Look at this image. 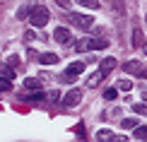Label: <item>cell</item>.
I'll list each match as a JSON object with an SVG mask.
<instances>
[{
  "instance_id": "6da1fadb",
  "label": "cell",
  "mask_w": 147,
  "mask_h": 142,
  "mask_svg": "<svg viewBox=\"0 0 147 142\" xmlns=\"http://www.w3.org/2000/svg\"><path fill=\"white\" fill-rule=\"evenodd\" d=\"M48 20H51V12H48L44 5H36L32 10V15H29V22H32V27H46Z\"/></svg>"
},
{
  "instance_id": "7a4b0ae2",
  "label": "cell",
  "mask_w": 147,
  "mask_h": 142,
  "mask_svg": "<svg viewBox=\"0 0 147 142\" xmlns=\"http://www.w3.org/2000/svg\"><path fill=\"white\" fill-rule=\"evenodd\" d=\"M68 22L75 24L80 29H89L92 24H94V17L92 15H82V12H68Z\"/></svg>"
},
{
  "instance_id": "3957f363",
  "label": "cell",
  "mask_w": 147,
  "mask_h": 142,
  "mask_svg": "<svg viewBox=\"0 0 147 142\" xmlns=\"http://www.w3.org/2000/svg\"><path fill=\"white\" fill-rule=\"evenodd\" d=\"M80 101H82V92H80V89H70V92H65V96L60 99V104H63L65 108H72V106H77Z\"/></svg>"
},
{
  "instance_id": "277c9868",
  "label": "cell",
  "mask_w": 147,
  "mask_h": 142,
  "mask_svg": "<svg viewBox=\"0 0 147 142\" xmlns=\"http://www.w3.org/2000/svg\"><path fill=\"white\" fill-rule=\"evenodd\" d=\"M53 39H56L58 44H63V46H68L70 41H72V34H70V29H65V27H58L56 32H53Z\"/></svg>"
},
{
  "instance_id": "5b68a950",
  "label": "cell",
  "mask_w": 147,
  "mask_h": 142,
  "mask_svg": "<svg viewBox=\"0 0 147 142\" xmlns=\"http://www.w3.org/2000/svg\"><path fill=\"white\" fill-rule=\"evenodd\" d=\"M142 70H145V67L142 65H140L138 63V60H128V63H123V72H130V75H142Z\"/></svg>"
},
{
  "instance_id": "8992f818",
  "label": "cell",
  "mask_w": 147,
  "mask_h": 142,
  "mask_svg": "<svg viewBox=\"0 0 147 142\" xmlns=\"http://www.w3.org/2000/svg\"><path fill=\"white\" fill-rule=\"evenodd\" d=\"M104 77H106L104 72H94V75H89V77H87V82H84V84H87V89H96V87L101 84V79H104Z\"/></svg>"
},
{
  "instance_id": "52a82bcc",
  "label": "cell",
  "mask_w": 147,
  "mask_h": 142,
  "mask_svg": "<svg viewBox=\"0 0 147 142\" xmlns=\"http://www.w3.org/2000/svg\"><path fill=\"white\" fill-rule=\"evenodd\" d=\"M116 65H118V63H116V58H104V60H101V65H99V72L109 75V72H111Z\"/></svg>"
},
{
  "instance_id": "ba28073f",
  "label": "cell",
  "mask_w": 147,
  "mask_h": 142,
  "mask_svg": "<svg viewBox=\"0 0 147 142\" xmlns=\"http://www.w3.org/2000/svg\"><path fill=\"white\" fill-rule=\"evenodd\" d=\"M106 46H109V41L104 39V36H96V39L89 41V48H92V51H104Z\"/></svg>"
},
{
  "instance_id": "9c48e42d",
  "label": "cell",
  "mask_w": 147,
  "mask_h": 142,
  "mask_svg": "<svg viewBox=\"0 0 147 142\" xmlns=\"http://www.w3.org/2000/svg\"><path fill=\"white\" fill-rule=\"evenodd\" d=\"M39 60H41L44 65H56V63H58L60 58H58L56 53H41V55H39Z\"/></svg>"
},
{
  "instance_id": "30bf717a",
  "label": "cell",
  "mask_w": 147,
  "mask_h": 142,
  "mask_svg": "<svg viewBox=\"0 0 147 142\" xmlns=\"http://www.w3.org/2000/svg\"><path fill=\"white\" fill-rule=\"evenodd\" d=\"M24 89H32V92H41V79L27 77V79H24Z\"/></svg>"
},
{
  "instance_id": "8fae6325",
  "label": "cell",
  "mask_w": 147,
  "mask_h": 142,
  "mask_svg": "<svg viewBox=\"0 0 147 142\" xmlns=\"http://www.w3.org/2000/svg\"><path fill=\"white\" fill-rule=\"evenodd\" d=\"M65 72H68V75H80V72H84V63H82V60H77V63H72V65H68V70H65Z\"/></svg>"
},
{
  "instance_id": "7c38bea8",
  "label": "cell",
  "mask_w": 147,
  "mask_h": 142,
  "mask_svg": "<svg viewBox=\"0 0 147 142\" xmlns=\"http://www.w3.org/2000/svg\"><path fill=\"white\" fill-rule=\"evenodd\" d=\"M135 140L147 142V125H138V128H135Z\"/></svg>"
},
{
  "instance_id": "4fadbf2b",
  "label": "cell",
  "mask_w": 147,
  "mask_h": 142,
  "mask_svg": "<svg viewBox=\"0 0 147 142\" xmlns=\"http://www.w3.org/2000/svg\"><path fill=\"white\" fill-rule=\"evenodd\" d=\"M77 3L82 5V7H89V10H99V7H101L99 0H77Z\"/></svg>"
},
{
  "instance_id": "5bb4252c",
  "label": "cell",
  "mask_w": 147,
  "mask_h": 142,
  "mask_svg": "<svg viewBox=\"0 0 147 142\" xmlns=\"http://www.w3.org/2000/svg\"><path fill=\"white\" fill-rule=\"evenodd\" d=\"M32 10H34V7H24V5H22V7L17 10V20H27V17L32 15Z\"/></svg>"
},
{
  "instance_id": "9a60e30c",
  "label": "cell",
  "mask_w": 147,
  "mask_h": 142,
  "mask_svg": "<svg viewBox=\"0 0 147 142\" xmlns=\"http://www.w3.org/2000/svg\"><path fill=\"white\" fill-rule=\"evenodd\" d=\"M140 44H142V32L140 29H133V46L140 48Z\"/></svg>"
},
{
  "instance_id": "2e32d148",
  "label": "cell",
  "mask_w": 147,
  "mask_h": 142,
  "mask_svg": "<svg viewBox=\"0 0 147 142\" xmlns=\"http://www.w3.org/2000/svg\"><path fill=\"white\" fill-rule=\"evenodd\" d=\"M10 89H12V79L0 77V92H10Z\"/></svg>"
},
{
  "instance_id": "e0dca14e",
  "label": "cell",
  "mask_w": 147,
  "mask_h": 142,
  "mask_svg": "<svg viewBox=\"0 0 147 142\" xmlns=\"http://www.w3.org/2000/svg\"><path fill=\"white\" fill-rule=\"evenodd\" d=\"M116 96H118V89H113V87H109V89H104V99H109V101H113Z\"/></svg>"
},
{
  "instance_id": "ac0fdd59",
  "label": "cell",
  "mask_w": 147,
  "mask_h": 142,
  "mask_svg": "<svg viewBox=\"0 0 147 142\" xmlns=\"http://www.w3.org/2000/svg\"><path fill=\"white\" fill-rule=\"evenodd\" d=\"M96 137H99L101 142H109V140L113 137V135H111V130H106V128H104V130H99V133H96Z\"/></svg>"
},
{
  "instance_id": "d6986e66",
  "label": "cell",
  "mask_w": 147,
  "mask_h": 142,
  "mask_svg": "<svg viewBox=\"0 0 147 142\" xmlns=\"http://www.w3.org/2000/svg\"><path fill=\"white\" fill-rule=\"evenodd\" d=\"M75 48H77V53H82V51H89V41H87V39L77 41V44H75Z\"/></svg>"
},
{
  "instance_id": "ffe728a7",
  "label": "cell",
  "mask_w": 147,
  "mask_h": 142,
  "mask_svg": "<svg viewBox=\"0 0 147 142\" xmlns=\"http://www.w3.org/2000/svg\"><path fill=\"white\" fill-rule=\"evenodd\" d=\"M118 89H121V92H130V89H133V82H130V79H121V82H118Z\"/></svg>"
},
{
  "instance_id": "44dd1931",
  "label": "cell",
  "mask_w": 147,
  "mask_h": 142,
  "mask_svg": "<svg viewBox=\"0 0 147 142\" xmlns=\"http://www.w3.org/2000/svg\"><path fill=\"white\" fill-rule=\"evenodd\" d=\"M133 111H135V113H140V116H147V104H135V106H133Z\"/></svg>"
},
{
  "instance_id": "7402d4cb",
  "label": "cell",
  "mask_w": 147,
  "mask_h": 142,
  "mask_svg": "<svg viewBox=\"0 0 147 142\" xmlns=\"http://www.w3.org/2000/svg\"><path fill=\"white\" fill-rule=\"evenodd\" d=\"M3 77H7V79H15V70L7 65H3Z\"/></svg>"
},
{
  "instance_id": "603a6c76",
  "label": "cell",
  "mask_w": 147,
  "mask_h": 142,
  "mask_svg": "<svg viewBox=\"0 0 147 142\" xmlns=\"http://www.w3.org/2000/svg\"><path fill=\"white\" fill-rule=\"evenodd\" d=\"M123 128H125V130H128V128H138V120L135 118H125L123 120Z\"/></svg>"
},
{
  "instance_id": "cb8c5ba5",
  "label": "cell",
  "mask_w": 147,
  "mask_h": 142,
  "mask_svg": "<svg viewBox=\"0 0 147 142\" xmlns=\"http://www.w3.org/2000/svg\"><path fill=\"white\" fill-rule=\"evenodd\" d=\"M75 133H77V137H87V133H84V125H82V123H77V125H75Z\"/></svg>"
},
{
  "instance_id": "d4e9b609",
  "label": "cell",
  "mask_w": 147,
  "mask_h": 142,
  "mask_svg": "<svg viewBox=\"0 0 147 142\" xmlns=\"http://www.w3.org/2000/svg\"><path fill=\"white\" fill-rule=\"evenodd\" d=\"M24 39H27V41L36 39V32H34V29H29V32H24Z\"/></svg>"
},
{
  "instance_id": "484cf974",
  "label": "cell",
  "mask_w": 147,
  "mask_h": 142,
  "mask_svg": "<svg viewBox=\"0 0 147 142\" xmlns=\"http://www.w3.org/2000/svg\"><path fill=\"white\" fill-rule=\"evenodd\" d=\"M56 3H58L63 10H68V7H70V0H56Z\"/></svg>"
},
{
  "instance_id": "4316f807",
  "label": "cell",
  "mask_w": 147,
  "mask_h": 142,
  "mask_svg": "<svg viewBox=\"0 0 147 142\" xmlns=\"http://www.w3.org/2000/svg\"><path fill=\"white\" fill-rule=\"evenodd\" d=\"M109 142H128V137H121V135H113Z\"/></svg>"
},
{
  "instance_id": "83f0119b",
  "label": "cell",
  "mask_w": 147,
  "mask_h": 142,
  "mask_svg": "<svg viewBox=\"0 0 147 142\" xmlns=\"http://www.w3.org/2000/svg\"><path fill=\"white\" fill-rule=\"evenodd\" d=\"M48 99L51 101H58V92H48Z\"/></svg>"
},
{
  "instance_id": "f1b7e54d",
  "label": "cell",
  "mask_w": 147,
  "mask_h": 142,
  "mask_svg": "<svg viewBox=\"0 0 147 142\" xmlns=\"http://www.w3.org/2000/svg\"><path fill=\"white\" fill-rule=\"evenodd\" d=\"M142 99L147 101V87H142Z\"/></svg>"
},
{
  "instance_id": "f546056e",
  "label": "cell",
  "mask_w": 147,
  "mask_h": 142,
  "mask_svg": "<svg viewBox=\"0 0 147 142\" xmlns=\"http://www.w3.org/2000/svg\"><path fill=\"white\" fill-rule=\"evenodd\" d=\"M140 77H147V67H145V70H142V75H140Z\"/></svg>"
},
{
  "instance_id": "4dcf8cb0",
  "label": "cell",
  "mask_w": 147,
  "mask_h": 142,
  "mask_svg": "<svg viewBox=\"0 0 147 142\" xmlns=\"http://www.w3.org/2000/svg\"><path fill=\"white\" fill-rule=\"evenodd\" d=\"M142 53H145V55H147V44H145V48H142Z\"/></svg>"
},
{
  "instance_id": "1f68e13d",
  "label": "cell",
  "mask_w": 147,
  "mask_h": 142,
  "mask_svg": "<svg viewBox=\"0 0 147 142\" xmlns=\"http://www.w3.org/2000/svg\"><path fill=\"white\" fill-rule=\"evenodd\" d=\"M145 22H147V15H145Z\"/></svg>"
}]
</instances>
